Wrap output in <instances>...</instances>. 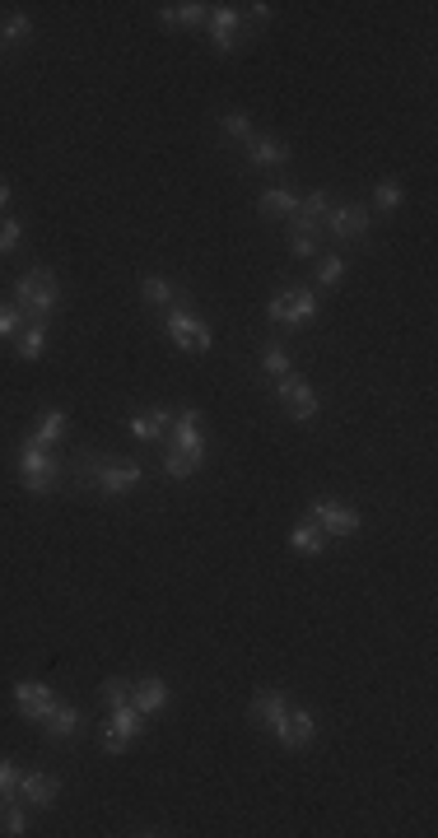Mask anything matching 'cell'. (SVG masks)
Wrapping results in <instances>:
<instances>
[{
  "instance_id": "obj_1",
  "label": "cell",
  "mask_w": 438,
  "mask_h": 838,
  "mask_svg": "<svg viewBox=\"0 0 438 838\" xmlns=\"http://www.w3.org/2000/svg\"><path fill=\"white\" fill-rule=\"evenodd\" d=\"M70 471H75V485L89 489V494H103V499H122L145 480L140 461H117L108 452H98V447H84Z\"/></svg>"
},
{
  "instance_id": "obj_2",
  "label": "cell",
  "mask_w": 438,
  "mask_h": 838,
  "mask_svg": "<svg viewBox=\"0 0 438 838\" xmlns=\"http://www.w3.org/2000/svg\"><path fill=\"white\" fill-rule=\"evenodd\" d=\"M14 466H19V480H24L28 494H38V499H47V494H56V489L66 485V457H56V447H42L33 443V438H24V443L14 447Z\"/></svg>"
},
{
  "instance_id": "obj_3",
  "label": "cell",
  "mask_w": 438,
  "mask_h": 838,
  "mask_svg": "<svg viewBox=\"0 0 438 838\" xmlns=\"http://www.w3.org/2000/svg\"><path fill=\"white\" fill-rule=\"evenodd\" d=\"M14 308H24V317L33 322H52L61 312V284H56V271L47 266H28L19 280H14Z\"/></svg>"
},
{
  "instance_id": "obj_4",
  "label": "cell",
  "mask_w": 438,
  "mask_h": 838,
  "mask_svg": "<svg viewBox=\"0 0 438 838\" xmlns=\"http://www.w3.org/2000/svg\"><path fill=\"white\" fill-rule=\"evenodd\" d=\"M317 294L313 289H303V284H289V289H280V294H271V303H266V317H271L275 326H308L317 322Z\"/></svg>"
},
{
  "instance_id": "obj_5",
  "label": "cell",
  "mask_w": 438,
  "mask_h": 838,
  "mask_svg": "<svg viewBox=\"0 0 438 838\" xmlns=\"http://www.w3.org/2000/svg\"><path fill=\"white\" fill-rule=\"evenodd\" d=\"M373 229V210L364 201H345V205H331L327 219H322V233H331L336 243H364Z\"/></svg>"
},
{
  "instance_id": "obj_6",
  "label": "cell",
  "mask_w": 438,
  "mask_h": 838,
  "mask_svg": "<svg viewBox=\"0 0 438 838\" xmlns=\"http://www.w3.org/2000/svg\"><path fill=\"white\" fill-rule=\"evenodd\" d=\"M164 336L178 345V350L187 354H210V345H215V331H210L201 317H192L187 308H168L164 312Z\"/></svg>"
},
{
  "instance_id": "obj_7",
  "label": "cell",
  "mask_w": 438,
  "mask_h": 838,
  "mask_svg": "<svg viewBox=\"0 0 438 838\" xmlns=\"http://www.w3.org/2000/svg\"><path fill=\"white\" fill-rule=\"evenodd\" d=\"M145 727H150V717L140 713L131 699L112 703V708H108V731H103V750H108V755H122L126 745L136 741Z\"/></svg>"
},
{
  "instance_id": "obj_8",
  "label": "cell",
  "mask_w": 438,
  "mask_h": 838,
  "mask_svg": "<svg viewBox=\"0 0 438 838\" xmlns=\"http://www.w3.org/2000/svg\"><path fill=\"white\" fill-rule=\"evenodd\" d=\"M164 447H178V452H187V457L206 461V433H201V410H196V406L173 410V424H168V433H164Z\"/></svg>"
},
{
  "instance_id": "obj_9",
  "label": "cell",
  "mask_w": 438,
  "mask_h": 838,
  "mask_svg": "<svg viewBox=\"0 0 438 838\" xmlns=\"http://www.w3.org/2000/svg\"><path fill=\"white\" fill-rule=\"evenodd\" d=\"M308 517H313L317 527H322V536H355L359 527H364V517H359V508H350V503H336V499H313L308 503Z\"/></svg>"
},
{
  "instance_id": "obj_10",
  "label": "cell",
  "mask_w": 438,
  "mask_h": 838,
  "mask_svg": "<svg viewBox=\"0 0 438 838\" xmlns=\"http://www.w3.org/2000/svg\"><path fill=\"white\" fill-rule=\"evenodd\" d=\"M19 801H24L28 811H52L56 801H61V778L47 769H24L19 773Z\"/></svg>"
},
{
  "instance_id": "obj_11",
  "label": "cell",
  "mask_w": 438,
  "mask_h": 838,
  "mask_svg": "<svg viewBox=\"0 0 438 838\" xmlns=\"http://www.w3.org/2000/svg\"><path fill=\"white\" fill-rule=\"evenodd\" d=\"M14 708H19V717L24 722H33L38 727L42 717L56 708V694L42 685V680H14Z\"/></svg>"
},
{
  "instance_id": "obj_12",
  "label": "cell",
  "mask_w": 438,
  "mask_h": 838,
  "mask_svg": "<svg viewBox=\"0 0 438 838\" xmlns=\"http://www.w3.org/2000/svg\"><path fill=\"white\" fill-rule=\"evenodd\" d=\"M271 736L280 750H303V745H313V736H317V717L308 713V708H294V703H289L285 722H280Z\"/></svg>"
},
{
  "instance_id": "obj_13",
  "label": "cell",
  "mask_w": 438,
  "mask_h": 838,
  "mask_svg": "<svg viewBox=\"0 0 438 838\" xmlns=\"http://www.w3.org/2000/svg\"><path fill=\"white\" fill-rule=\"evenodd\" d=\"M327 210H331V191L327 187L303 191L299 210L289 215V233H317V238H322V219H327Z\"/></svg>"
},
{
  "instance_id": "obj_14",
  "label": "cell",
  "mask_w": 438,
  "mask_h": 838,
  "mask_svg": "<svg viewBox=\"0 0 438 838\" xmlns=\"http://www.w3.org/2000/svg\"><path fill=\"white\" fill-rule=\"evenodd\" d=\"M38 727H42V736H47L52 745H66V741H75V736L84 731V713L75 708V703H61V699H56V708L42 717Z\"/></svg>"
},
{
  "instance_id": "obj_15",
  "label": "cell",
  "mask_w": 438,
  "mask_h": 838,
  "mask_svg": "<svg viewBox=\"0 0 438 838\" xmlns=\"http://www.w3.org/2000/svg\"><path fill=\"white\" fill-rule=\"evenodd\" d=\"M206 28H210V42H215L219 56L238 52V28H243V14L233 10V5H210Z\"/></svg>"
},
{
  "instance_id": "obj_16",
  "label": "cell",
  "mask_w": 438,
  "mask_h": 838,
  "mask_svg": "<svg viewBox=\"0 0 438 838\" xmlns=\"http://www.w3.org/2000/svg\"><path fill=\"white\" fill-rule=\"evenodd\" d=\"M285 713H289V694L285 690H257V694H252V703H247V717H252L261 731H275L280 722H285Z\"/></svg>"
},
{
  "instance_id": "obj_17",
  "label": "cell",
  "mask_w": 438,
  "mask_h": 838,
  "mask_svg": "<svg viewBox=\"0 0 438 838\" xmlns=\"http://www.w3.org/2000/svg\"><path fill=\"white\" fill-rule=\"evenodd\" d=\"M168 424H173V410L168 406H150V410H131L126 415V429L136 433L140 443H164Z\"/></svg>"
},
{
  "instance_id": "obj_18",
  "label": "cell",
  "mask_w": 438,
  "mask_h": 838,
  "mask_svg": "<svg viewBox=\"0 0 438 838\" xmlns=\"http://www.w3.org/2000/svg\"><path fill=\"white\" fill-rule=\"evenodd\" d=\"M140 298L150 303V308H187L192 303V294L182 289V284H173V280H164V275H145L140 280Z\"/></svg>"
},
{
  "instance_id": "obj_19",
  "label": "cell",
  "mask_w": 438,
  "mask_h": 838,
  "mask_svg": "<svg viewBox=\"0 0 438 838\" xmlns=\"http://www.w3.org/2000/svg\"><path fill=\"white\" fill-rule=\"evenodd\" d=\"M131 703H136L145 717H159L168 708V685L159 676H136L131 680Z\"/></svg>"
},
{
  "instance_id": "obj_20",
  "label": "cell",
  "mask_w": 438,
  "mask_h": 838,
  "mask_svg": "<svg viewBox=\"0 0 438 838\" xmlns=\"http://www.w3.org/2000/svg\"><path fill=\"white\" fill-rule=\"evenodd\" d=\"M243 154H247V163H252V168H285V163L294 159L285 140H271V136H252Z\"/></svg>"
},
{
  "instance_id": "obj_21",
  "label": "cell",
  "mask_w": 438,
  "mask_h": 838,
  "mask_svg": "<svg viewBox=\"0 0 438 838\" xmlns=\"http://www.w3.org/2000/svg\"><path fill=\"white\" fill-rule=\"evenodd\" d=\"M210 19V5L201 0H173V5H159V24L164 28H196Z\"/></svg>"
},
{
  "instance_id": "obj_22",
  "label": "cell",
  "mask_w": 438,
  "mask_h": 838,
  "mask_svg": "<svg viewBox=\"0 0 438 838\" xmlns=\"http://www.w3.org/2000/svg\"><path fill=\"white\" fill-rule=\"evenodd\" d=\"M299 201H303V191L299 187H266L257 196V210L266 219H289L294 210H299Z\"/></svg>"
},
{
  "instance_id": "obj_23",
  "label": "cell",
  "mask_w": 438,
  "mask_h": 838,
  "mask_svg": "<svg viewBox=\"0 0 438 838\" xmlns=\"http://www.w3.org/2000/svg\"><path fill=\"white\" fill-rule=\"evenodd\" d=\"M289 550H294V555H308V559H317L327 550V536H322V527H317L313 517H299V522L289 527Z\"/></svg>"
},
{
  "instance_id": "obj_24",
  "label": "cell",
  "mask_w": 438,
  "mask_h": 838,
  "mask_svg": "<svg viewBox=\"0 0 438 838\" xmlns=\"http://www.w3.org/2000/svg\"><path fill=\"white\" fill-rule=\"evenodd\" d=\"M66 410L61 406H47L38 415V424H33V433H28V438H33V443H42V447H56L61 443V438H66Z\"/></svg>"
},
{
  "instance_id": "obj_25",
  "label": "cell",
  "mask_w": 438,
  "mask_h": 838,
  "mask_svg": "<svg viewBox=\"0 0 438 838\" xmlns=\"http://www.w3.org/2000/svg\"><path fill=\"white\" fill-rule=\"evenodd\" d=\"M261 373L266 378H285V373H294V364H289V350H285V340H261Z\"/></svg>"
},
{
  "instance_id": "obj_26",
  "label": "cell",
  "mask_w": 438,
  "mask_h": 838,
  "mask_svg": "<svg viewBox=\"0 0 438 838\" xmlns=\"http://www.w3.org/2000/svg\"><path fill=\"white\" fill-rule=\"evenodd\" d=\"M14 340H19V345H14V354L33 364V359H42V354H47V322H28Z\"/></svg>"
},
{
  "instance_id": "obj_27",
  "label": "cell",
  "mask_w": 438,
  "mask_h": 838,
  "mask_svg": "<svg viewBox=\"0 0 438 838\" xmlns=\"http://www.w3.org/2000/svg\"><path fill=\"white\" fill-rule=\"evenodd\" d=\"M280 406H285L289 419H299V424H313V419H317V396H313V387H308V382H303V387H294V392H289Z\"/></svg>"
},
{
  "instance_id": "obj_28",
  "label": "cell",
  "mask_w": 438,
  "mask_h": 838,
  "mask_svg": "<svg viewBox=\"0 0 438 838\" xmlns=\"http://www.w3.org/2000/svg\"><path fill=\"white\" fill-rule=\"evenodd\" d=\"M401 205H406V187H401V177H383V182H373V205H369V210L392 215V210H401Z\"/></svg>"
},
{
  "instance_id": "obj_29",
  "label": "cell",
  "mask_w": 438,
  "mask_h": 838,
  "mask_svg": "<svg viewBox=\"0 0 438 838\" xmlns=\"http://www.w3.org/2000/svg\"><path fill=\"white\" fill-rule=\"evenodd\" d=\"M159 466H164V475L168 480H192L206 461H196V457H187V452H178V447H164V457H159Z\"/></svg>"
},
{
  "instance_id": "obj_30",
  "label": "cell",
  "mask_w": 438,
  "mask_h": 838,
  "mask_svg": "<svg viewBox=\"0 0 438 838\" xmlns=\"http://www.w3.org/2000/svg\"><path fill=\"white\" fill-rule=\"evenodd\" d=\"M219 136L224 140H252L257 136V126H252V112H243V108H233V112H224V117H219Z\"/></svg>"
},
{
  "instance_id": "obj_31",
  "label": "cell",
  "mask_w": 438,
  "mask_h": 838,
  "mask_svg": "<svg viewBox=\"0 0 438 838\" xmlns=\"http://www.w3.org/2000/svg\"><path fill=\"white\" fill-rule=\"evenodd\" d=\"M0 834H5V838L28 834V806L19 797H14V801H0Z\"/></svg>"
},
{
  "instance_id": "obj_32",
  "label": "cell",
  "mask_w": 438,
  "mask_h": 838,
  "mask_svg": "<svg viewBox=\"0 0 438 838\" xmlns=\"http://www.w3.org/2000/svg\"><path fill=\"white\" fill-rule=\"evenodd\" d=\"M313 280L322 284V289H336V284L345 280V257H341V252H327V257H317Z\"/></svg>"
},
{
  "instance_id": "obj_33",
  "label": "cell",
  "mask_w": 438,
  "mask_h": 838,
  "mask_svg": "<svg viewBox=\"0 0 438 838\" xmlns=\"http://www.w3.org/2000/svg\"><path fill=\"white\" fill-rule=\"evenodd\" d=\"M0 38H5V47H10V42H24V38H33V19H28V14H5V24H0Z\"/></svg>"
},
{
  "instance_id": "obj_34",
  "label": "cell",
  "mask_w": 438,
  "mask_h": 838,
  "mask_svg": "<svg viewBox=\"0 0 438 838\" xmlns=\"http://www.w3.org/2000/svg\"><path fill=\"white\" fill-rule=\"evenodd\" d=\"M317 247H322V238H317V233H289V257L317 261V257H322Z\"/></svg>"
},
{
  "instance_id": "obj_35",
  "label": "cell",
  "mask_w": 438,
  "mask_h": 838,
  "mask_svg": "<svg viewBox=\"0 0 438 838\" xmlns=\"http://www.w3.org/2000/svg\"><path fill=\"white\" fill-rule=\"evenodd\" d=\"M28 326L24 308H14V303H0V340H14L19 331Z\"/></svg>"
},
{
  "instance_id": "obj_36",
  "label": "cell",
  "mask_w": 438,
  "mask_h": 838,
  "mask_svg": "<svg viewBox=\"0 0 438 838\" xmlns=\"http://www.w3.org/2000/svg\"><path fill=\"white\" fill-rule=\"evenodd\" d=\"M24 243V224L19 219H0V257H14Z\"/></svg>"
},
{
  "instance_id": "obj_37",
  "label": "cell",
  "mask_w": 438,
  "mask_h": 838,
  "mask_svg": "<svg viewBox=\"0 0 438 838\" xmlns=\"http://www.w3.org/2000/svg\"><path fill=\"white\" fill-rule=\"evenodd\" d=\"M19 773H24V769H14L10 759H0V801L19 797Z\"/></svg>"
},
{
  "instance_id": "obj_38",
  "label": "cell",
  "mask_w": 438,
  "mask_h": 838,
  "mask_svg": "<svg viewBox=\"0 0 438 838\" xmlns=\"http://www.w3.org/2000/svg\"><path fill=\"white\" fill-rule=\"evenodd\" d=\"M98 699H103V708H112V703L131 699V680H103V690H98Z\"/></svg>"
},
{
  "instance_id": "obj_39",
  "label": "cell",
  "mask_w": 438,
  "mask_h": 838,
  "mask_svg": "<svg viewBox=\"0 0 438 838\" xmlns=\"http://www.w3.org/2000/svg\"><path fill=\"white\" fill-rule=\"evenodd\" d=\"M238 14H243L247 24L266 28V24H271V14H275V10H271V5H266V0H257V5H247V10H238Z\"/></svg>"
},
{
  "instance_id": "obj_40",
  "label": "cell",
  "mask_w": 438,
  "mask_h": 838,
  "mask_svg": "<svg viewBox=\"0 0 438 838\" xmlns=\"http://www.w3.org/2000/svg\"><path fill=\"white\" fill-rule=\"evenodd\" d=\"M5 205H10V182L0 177V210H5Z\"/></svg>"
},
{
  "instance_id": "obj_41",
  "label": "cell",
  "mask_w": 438,
  "mask_h": 838,
  "mask_svg": "<svg viewBox=\"0 0 438 838\" xmlns=\"http://www.w3.org/2000/svg\"><path fill=\"white\" fill-rule=\"evenodd\" d=\"M0 47H5V38H0Z\"/></svg>"
}]
</instances>
